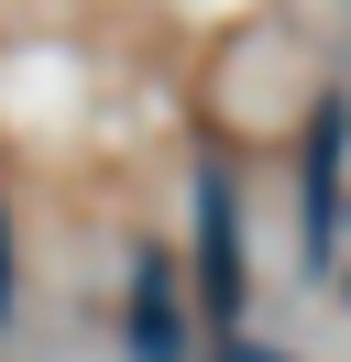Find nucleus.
Returning a JSON list of instances; mask_svg holds the SVG:
<instances>
[{
  "mask_svg": "<svg viewBox=\"0 0 351 362\" xmlns=\"http://www.w3.org/2000/svg\"><path fill=\"white\" fill-rule=\"evenodd\" d=\"M340 308H351V286H340Z\"/></svg>",
  "mask_w": 351,
  "mask_h": 362,
  "instance_id": "6",
  "label": "nucleus"
},
{
  "mask_svg": "<svg viewBox=\"0 0 351 362\" xmlns=\"http://www.w3.org/2000/svg\"><path fill=\"white\" fill-rule=\"evenodd\" d=\"M340 165H351V99L307 110V154H297V220H307V264L340 252Z\"/></svg>",
  "mask_w": 351,
  "mask_h": 362,
  "instance_id": "3",
  "label": "nucleus"
},
{
  "mask_svg": "<svg viewBox=\"0 0 351 362\" xmlns=\"http://www.w3.org/2000/svg\"><path fill=\"white\" fill-rule=\"evenodd\" d=\"M231 362H285V351H231Z\"/></svg>",
  "mask_w": 351,
  "mask_h": 362,
  "instance_id": "5",
  "label": "nucleus"
},
{
  "mask_svg": "<svg viewBox=\"0 0 351 362\" xmlns=\"http://www.w3.org/2000/svg\"><path fill=\"white\" fill-rule=\"evenodd\" d=\"M187 286H197L187 308L231 340L241 308H253V274H241V198H231V176H219V165L197 176V274H187Z\"/></svg>",
  "mask_w": 351,
  "mask_h": 362,
  "instance_id": "1",
  "label": "nucleus"
},
{
  "mask_svg": "<svg viewBox=\"0 0 351 362\" xmlns=\"http://www.w3.org/2000/svg\"><path fill=\"white\" fill-rule=\"evenodd\" d=\"M121 340H132V362H197V308H187V274H176V252H165V242L132 252Z\"/></svg>",
  "mask_w": 351,
  "mask_h": 362,
  "instance_id": "2",
  "label": "nucleus"
},
{
  "mask_svg": "<svg viewBox=\"0 0 351 362\" xmlns=\"http://www.w3.org/2000/svg\"><path fill=\"white\" fill-rule=\"evenodd\" d=\"M11 296L22 286H11V209H0V329H11Z\"/></svg>",
  "mask_w": 351,
  "mask_h": 362,
  "instance_id": "4",
  "label": "nucleus"
}]
</instances>
